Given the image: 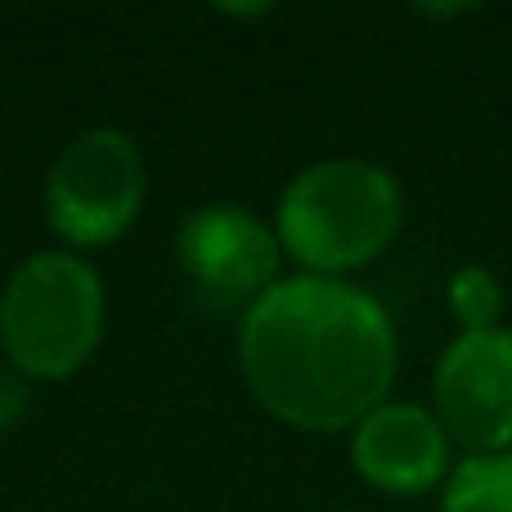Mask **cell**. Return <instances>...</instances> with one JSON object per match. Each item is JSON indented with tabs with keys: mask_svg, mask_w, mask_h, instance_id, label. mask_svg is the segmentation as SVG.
<instances>
[{
	"mask_svg": "<svg viewBox=\"0 0 512 512\" xmlns=\"http://www.w3.org/2000/svg\"><path fill=\"white\" fill-rule=\"evenodd\" d=\"M239 360L265 409L301 432H342L396 382V324L373 292L292 274L243 310Z\"/></svg>",
	"mask_w": 512,
	"mask_h": 512,
	"instance_id": "obj_1",
	"label": "cell"
},
{
	"mask_svg": "<svg viewBox=\"0 0 512 512\" xmlns=\"http://www.w3.org/2000/svg\"><path fill=\"white\" fill-rule=\"evenodd\" d=\"M405 221V194L387 167L364 158H328L297 171L279 198L283 252L306 274L337 279L346 270L378 261L396 243Z\"/></svg>",
	"mask_w": 512,
	"mask_h": 512,
	"instance_id": "obj_2",
	"label": "cell"
},
{
	"mask_svg": "<svg viewBox=\"0 0 512 512\" xmlns=\"http://www.w3.org/2000/svg\"><path fill=\"white\" fill-rule=\"evenodd\" d=\"M104 333L99 274L72 252H41L0 292V346L32 378H68Z\"/></svg>",
	"mask_w": 512,
	"mask_h": 512,
	"instance_id": "obj_3",
	"label": "cell"
},
{
	"mask_svg": "<svg viewBox=\"0 0 512 512\" xmlns=\"http://www.w3.org/2000/svg\"><path fill=\"white\" fill-rule=\"evenodd\" d=\"M144 203V162L122 131H86L59 153L45 185L50 225L77 248L113 243Z\"/></svg>",
	"mask_w": 512,
	"mask_h": 512,
	"instance_id": "obj_4",
	"label": "cell"
},
{
	"mask_svg": "<svg viewBox=\"0 0 512 512\" xmlns=\"http://www.w3.org/2000/svg\"><path fill=\"white\" fill-rule=\"evenodd\" d=\"M432 414L468 454L512 450V328L445 342L432 369Z\"/></svg>",
	"mask_w": 512,
	"mask_h": 512,
	"instance_id": "obj_5",
	"label": "cell"
},
{
	"mask_svg": "<svg viewBox=\"0 0 512 512\" xmlns=\"http://www.w3.org/2000/svg\"><path fill=\"white\" fill-rule=\"evenodd\" d=\"M176 256L194 288L212 306L248 310L261 292L279 283L283 243L248 207H198L176 234Z\"/></svg>",
	"mask_w": 512,
	"mask_h": 512,
	"instance_id": "obj_6",
	"label": "cell"
},
{
	"mask_svg": "<svg viewBox=\"0 0 512 512\" xmlns=\"http://www.w3.org/2000/svg\"><path fill=\"white\" fill-rule=\"evenodd\" d=\"M351 463L382 495H427L454 472V441L432 405L382 400L351 427Z\"/></svg>",
	"mask_w": 512,
	"mask_h": 512,
	"instance_id": "obj_7",
	"label": "cell"
},
{
	"mask_svg": "<svg viewBox=\"0 0 512 512\" xmlns=\"http://www.w3.org/2000/svg\"><path fill=\"white\" fill-rule=\"evenodd\" d=\"M441 512H512V450L454 463L441 486Z\"/></svg>",
	"mask_w": 512,
	"mask_h": 512,
	"instance_id": "obj_8",
	"label": "cell"
},
{
	"mask_svg": "<svg viewBox=\"0 0 512 512\" xmlns=\"http://www.w3.org/2000/svg\"><path fill=\"white\" fill-rule=\"evenodd\" d=\"M445 301H450V315L459 319V333H481V328H499L504 319V283L490 265H459L450 274V288H445Z\"/></svg>",
	"mask_w": 512,
	"mask_h": 512,
	"instance_id": "obj_9",
	"label": "cell"
},
{
	"mask_svg": "<svg viewBox=\"0 0 512 512\" xmlns=\"http://www.w3.org/2000/svg\"><path fill=\"white\" fill-rule=\"evenodd\" d=\"M18 409H23V391H18L9 378H0V432L18 418Z\"/></svg>",
	"mask_w": 512,
	"mask_h": 512,
	"instance_id": "obj_10",
	"label": "cell"
}]
</instances>
